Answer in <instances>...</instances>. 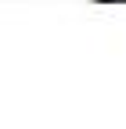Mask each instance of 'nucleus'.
Here are the masks:
<instances>
[{
    "label": "nucleus",
    "mask_w": 126,
    "mask_h": 129,
    "mask_svg": "<svg viewBox=\"0 0 126 129\" xmlns=\"http://www.w3.org/2000/svg\"><path fill=\"white\" fill-rule=\"evenodd\" d=\"M104 4H112V0H104Z\"/></svg>",
    "instance_id": "nucleus-1"
}]
</instances>
